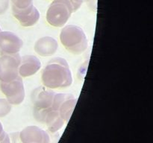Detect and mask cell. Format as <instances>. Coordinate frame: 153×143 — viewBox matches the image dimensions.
<instances>
[{"label": "cell", "instance_id": "6da1fadb", "mask_svg": "<svg viewBox=\"0 0 153 143\" xmlns=\"http://www.w3.org/2000/svg\"><path fill=\"white\" fill-rule=\"evenodd\" d=\"M43 86L50 89L69 87L73 83V75L64 58L55 57L47 63L41 74Z\"/></svg>", "mask_w": 153, "mask_h": 143}, {"label": "cell", "instance_id": "7a4b0ae2", "mask_svg": "<svg viewBox=\"0 0 153 143\" xmlns=\"http://www.w3.org/2000/svg\"><path fill=\"white\" fill-rule=\"evenodd\" d=\"M60 40L63 46L73 55H81L88 48V40L82 28L75 25L64 26L60 33Z\"/></svg>", "mask_w": 153, "mask_h": 143}, {"label": "cell", "instance_id": "3957f363", "mask_svg": "<svg viewBox=\"0 0 153 143\" xmlns=\"http://www.w3.org/2000/svg\"><path fill=\"white\" fill-rule=\"evenodd\" d=\"M12 13L23 27H31L40 19V12L34 5L33 0H10Z\"/></svg>", "mask_w": 153, "mask_h": 143}, {"label": "cell", "instance_id": "277c9868", "mask_svg": "<svg viewBox=\"0 0 153 143\" xmlns=\"http://www.w3.org/2000/svg\"><path fill=\"white\" fill-rule=\"evenodd\" d=\"M73 13L70 0H53L46 12V21L55 28L64 27Z\"/></svg>", "mask_w": 153, "mask_h": 143}, {"label": "cell", "instance_id": "5b68a950", "mask_svg": "<svg viewBox=\"0 0 153 143\" xmlns=\"http://www.w3.org/2000/svg\"><path fill=\"white\" fill-rule=\"evenodd\" d=\"M55 92L45 86H39L31 94V102L36 117L43 119L45 114L52 110Z\"/></svg>", "mask_w": 153, "mask_h": 143}, {"label": "cell", "instance_id": "8992f818", "mask_svg": "<svg viewBox=\"0 0 153 143\" xmlns=\"http://www.w3.org/2000/svg\"><path fill=\"white\" fill-rule=\"evenodd\" d=\"M21 57L19 54L0 57V82L7 83L19 77Z\"/></svg>", "mask_w": 153, "mask_h": 143}, {"label": "cell", "instance_id": "52a82bcc", "mask_svg": "<svg viewBox=\"0 0 153 143\" xmlns=\"http://www.w3.org/2000/svg\"><path fill=\"white\" fill-rule=\"evenodd\" d=\"M0 89L5 95V99L11 105H19L25 99V87L22 79L18 77L15 80L7 83L0 82Z\"/></svg>", "mask_w": 153, "mask_h": 143}, {"label": "cell", "instance_id": "ba28073f", "mask_svg": "<svg viewBox=\"0 0 153 143\" xmlns=\"http://www.w3.org/2000/svg\"><path fill=\"white\" fill-rule=\"evenodd\" d=\"M77 98L72 94L55 93L52 109L58 112L64 120H69L75 108Z\"/></svg>", "mask_w": 153, "mask_h": 143}, {"label": "cell", "instance_id": "9c48e42d", "mask_svg": "<svg viewBox=\"0 0 153 143\" xmlns=\"http://www.w3.org/2000/svg\"><path fill=\"white\" fill-rule=\"evenodd\" d=\"M23 46L22 39L11 31L0 32V53L3 55L19 54Z\"/></svg>", "mask_w": 153, "mask_h": 143}, {"label": "cell", "instance_id": "30bf717a", "mask_svg": "<svg viewBox=\"0 0 153 143\" xmlns=\"http://www.w3.org/2000/svg\"><path fill=\"white\" fill-rule=\"evenodd\" d=\"M41 68V62L34 55H24L21 57L19 67V76L28 77L35 74Z\"/></svg>", "mask_w": 153, "mask_h": 143}, {"label": "cell", "instance_id": "8fae6325", "mask_svg": "<svg viewBox=\"0 0 153 143\" xmlns=\"http://www.w3.org/2000/svg\"><path fill=\"white\" fill-rule=\"evenodd\" d=\"M34 49L36 53L40 56L50 57L55 55L58 51V43L53 37L45 36L36 41Z\"/></svg>", "mask_w": 153, "mask_h": 143}, {"label": "cell", "instance_id": "7c38bea8", "mask_svg": "<svg viewBox=\"0 0 153 143\" xmlns=\"http://www.w3.org/2000/svg\"><path fill=\"white\" fill-rule=\"evenodd\" d=\"M21 139L24 143H48L49 136L37 127H28L21 133Z\"/></svg>", "mask_w": 153, "mask_h": 143}, {"label": "cell", "instance_id": "4fadbf2b", "mask_svg": "<svg viewBox=\"0 0 153 143\" xmlns=\"http://www.w3.org/2000/svg\"><path fill=\"white\" fill-rule=\"evenodd\" d=\"M11 110V104L5 99L0 98V117H4Z\"/></svg>", "mask_w": 153, "mask_h": 143}, {"label": "cell", "instance_id": "5bb4252c", "mask_svg": "<svg viewBox=\"0 0 153 143\" xmlns=\"http://www.w3.org/2000/svg\"><path fill=\"white\" fill-rule=\"evenodd\" d=\"M92 0H70V3H71L72 6H73V12L76 11L78 9H79V7L82 6V4L87 2H90Z\"/></svg>", "mask_w": 153, "mask_h": 143}, {"label": "cell", "instance_id": "9a60e30c", "mask_svg": "<svg viewBox=\"0 0 153 143\" xmlns=\"http://www.w3.org/2000/svg\"><path fill=\"white\" fill-rule=\"evenodd\" d=\"M10 5L9 0H0V15L4 14Z\"/></svg>", "mask_w": 153, "mask_h": 143}, {"label": "cell", "instance_id": "2e32d148", "mask_svg": "<svg viewBox=\"0 0 153 143\" xmlns=\"http://www.w3.org/2000/svg\"><path fill=\"white\" fill-rule=\"evenodd\" d=\"M2 143H8V142H5V141H4V142H2Z\"/></svg>", "mask_w": 153, "mask_h": 143}, {"label": "cell", "instance_id": "e0dca14e", "mask_svg": "<svg viewBox=\"0 0 153 143\" xmlns=\"http://www.w3.org/2000/svg\"><path fill=\"white\" fill-rule=\"evenodd\" d=\"M0 32H1V28H0Z\"/></svg>", "mask_w": 153, "mask_h": 143}]
</instances>
